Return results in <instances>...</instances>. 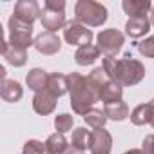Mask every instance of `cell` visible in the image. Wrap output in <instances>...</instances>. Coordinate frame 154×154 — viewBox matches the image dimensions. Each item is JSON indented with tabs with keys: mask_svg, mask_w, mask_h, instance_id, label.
I'll return each mask as SVG.
<instances>
[{
	"mask_svg": "<svg viewBox=\"0 0 154 154\" xmlns=\"http://www.w3.org/2000/svg\"><path fill=\"white\" fill-rule=\"evenodd\" d=\"M69 96H71L72 111L80 116H85L93 109V105L100 100V85L94 84L89 76H84L80 72H71Z\"/></svg>",
	"mask_w": 154,
	"mask_h": 154,
	"instance_id": "obj_1",
	"label": "cell"
},
{
	"mask_svg": "<svg viewBox=\"0 0 154 154\" xmlns=\"http://www.w3.org/2000/svg\"><path fill=\"white\" fill-rule=\"evenodd\" d=\"M102 67L107 78L120 84L122 87H131L140 84L145 78V67L140 60H134L131 54L123 58H103Z\"/></svg>",
	"mask_w": 154,
	"mask_h": 154,
	"instance_id": "obj_2",
	"label": "cell"
},
{
	"mask_svg": "<svg viewBox=\"0 0 154 154\" xmlns=\"http://www.w3.org/2000/svg\"><path fill=\"white\" fill-rule=\"evenodd\" d=\"M74 15L76 22L84 24L85 27H100L107 22V8L94 0H78L74 4Z\"/></svg>",
	"mask_w": 154,
	"mask_h": 154,
	"instance_id": "obj_3",
	"label": "cell"
},
{
	"mask_svg": "<svg viewBox=\"0 0 154 154\" xmlns=\"http://www.w3.org/2000/svg\"><path fill=\"white\" fill-rule=\"evenodd\" d=\"M40 22H42L44 29H47L49 33L63 29L67 26V22H65V2L63 0H45L42 13H40Z\"/></svg>",
	"mask_w": 154,
	"mask_h": 154,
	"instance_id": "obj_4",
	"label": "cell"
},
{
	"mask_svg": "<svg viewBox=\"0 0 154 154\" xmlns=\"http://www.w3.org/2000/svg\"><path fill=\"white\" fill-rule=\"evenodd\" d=\"M98 40V49L105 58H116V54L122 51L125 35L118 29H103L96 36Z\"/></svg>",
	"mask_w": 154,
	"mask_h": 154,
	"instance_id": "obj_5",
	"label": "cell"
},
{
	"mask_svg": "<svg viewBox=\"0 0 154 154\" xmlns=\"http://www.w3.org/2000/svg\"><path fill=\"white\" fill-rule=\"evenodd\" d=\"M8 26H9L8 42L11 45L22 47V49H27L29 45H35V40H33V26L17 20L15 17L9 18V24Z\"/></svg>",
	"mask_w": 154,
	"mask_h": 154,
	"instance_id": "obj_6",
	"label": "cell"
},
{
	"mask_svg": "<svg viewBox=\"0 0 154 154\" xmlns=\"http://www.w3.org/2000/svg\"><path fill=\"white\" fill-rule=\"evenodd\" d=\"M63 40L69 44V45H78V47H84V45H89L91 40H93V31L87 29L84 24L80 22H67V26L63 27Z\"/></svg>",
	"mask_w": 154,
	"mask_h": 154,
	"instance_id": "obj_7",
	"label": "cell"
},
{
	"mask_svg": "<svg viewBox=\"0 0 154 154\" xmlns=\"http://www.w3.org/2000/svg\"><path fill=\"white\" fill-rule=\"evenodd\" d=\"M40 13H42V9L36 0H18L13 9V17L29 26H33V22L36 18H40Z\"/></svg>",
	"mask_w": 154,
	"mask_h": 154,
	"instance_id": "obj_8",
	"label": "cell"
},
{
	"mask_svg": "<svg viewBox=\"0 0 154 154\" xmlns=\"http://www.w3.org/2000/svg\"><path fill=\"white\" fill-rule=\"evenodd\" d=\"M35 49H36L40 54L51 56V54L60 53L62 42H60V38H58L54 33L45 31V33H42V35H38V36L35 38Z\"/></svg>",
	"mask_w": 154,
	"mask_h": 154,
	"instance_id": "obj_9",
	"label": "cell"
},
{
	"mask_svg": "<svg viewBox=\"0 0 154 154\" xmlns=\"http://www.w3.org/2000/svg\"><path fill=\"white\" fill-rule=\"evenodd\" d=\"M112 150V136L109 131L94 129L93 131V141H91V154H111Z\"/></svg>",
	"mask_w": 154,
	"mask_h": 154,
	"instance_id": "obj_10",
	"label": "cell"
},
{
	"mask_svg": "<svg viewBox=\"0 0 154 154\" xmlns=\"http://www.w3.org/2000/svg\"><path fill=\"white\" fill-rule=\"evenodd\" d=\"M56 96L51 94L47 89L45 91H40V93H35V98H33V109L35 112L42 114V116H47L51 114L54 109H56Z\"/></svg>",
	"mask_w": 154,
	"mask_h": 154,
	"instance_id": "obj_11",
	"label": "cell"
},
{
	"mask_svg": "<svg viewBox=\"0 0 154 154\" xmlns=\"http://www.w3.org/2000/svg\"><path fill=\"white\" fill-rule=\"evenodd\" d=\"M150 18L149 17H134V18H129L127 24H125V35L131 36V38H141L149 33L150 29Z\"/></svg>",
	"mask_w": 154,
	"mask_h": 154,
	"instance_id": "obj_12",
	"label": "cell"
},
{
	"mask_svg": "<svg viewBox=\"0 0 154 154\" xmlns=\"http://www.w3.org/2000/svg\"><path fill=\"white\" fill-rule=\"evenodd\" d=\"M2 54H4L6 62L11 63L13 67H22V65H26V62H27V49L15 47V45H11L8 40L2 44Z\"/></svg>",
	"mask_w": 154,
	"mask_h": 154,
	"instance_id": "obj_13",
	"label": "cell"
},
{
	"mask_svg": "<svg viewBox=\"0 0 154 154\" xmlns=\"http://www.w3.org/2000/svg\"><path fill=\"white\" fill-rule=\"evenodd\" d=\"M47 91L54 94L56 98L63 96L69 93V76L62 72H49V82H47Z\"/></svg>",
	"mask_w": 154,
	"mask_h": 154,
	"instance_id": "obj_14",
	"label": "cell"
},
{
	"mask_svg": "<svg viewBox=\"0 0 154 154\" xmlns=\"http://www.w3.org/2000/svg\"><path fill=\"white\" fill-rule=\"evenodd\" d=\"M26 82H27V87L33 89L35 93H40V91H45L47 89V82H49V72H45L44 69H31L26 76Z\"/></svg>",
	"mask_w": 154,
	"mask_h": 154,
	"instance_id": "obj_15",
	"label": "cell"
},
{
	"mask_svg": "<svg viewBox=\"0 0 154 154\" xmlns=\"http://www.w3.org/2000/svg\"><path fill=\"white\" fill-rule=\"evenodd\" d=\"M0 96L9 103H15L24 96V89L17 80H4L0 84Z\"/></svg>",
	"mask_w": 154,
	"mask_h": 154,
	"instance_id": "obj_16",
	"label": "cell"
},
{
	"mask_svg": "<svg viewBox=\"0 0 154 154\" xmlns=\"http://www.w3.org/2000/svg\"><path fill=\"white\" fill-rule=\"evenodd\" d=\"M122 8L129 15V18H134V17H147V13L152 9V4L149 0H123Z\"/></svg>",
	"mask_w": 154,
	"mask_h": 154,
	"instance_id": "obj_17",
	"label": "cell"
},
{
	"mask_svg": "<svg viewBox=\"0 0 154 154\" xmlns=\"http://www.w3.org/2000/svg\"><path fill=\"white\" fill-rule=\"evenodd\" d=\"M100 49H98V45H93V44H89V45H84V47H78L76 49V53H74V60H76V63L78 65H93L98 58H100Z\"/></svg>",
	"mask_w": 154,
	"mask_h": 154,
	"instance_id": "obj_18",
	"label": "cell"
},
{
	"mask_svg": "<svg viewBox=\"0 0 154 154\" xmlns=\"http://www.w3.org/2000/svg\"><path fill=\"white\" fill-rule=\"evenodd\" d=\"M122 94H123V87L112 80H107L102 87H100V100L107 105V103H112V102H120L122 100Z\"/></svg>",
	"mask_w": 154,
	"mask_h": 154,
	"instance_id": "obj_19",
	"label": "cell"
},
{
	"mask_svg": "<svg viewBox=\"0 0 154 154\" xmlns=\"http://www.w3.org/2000/svg\"><path fill=\"white\" fill-rule=\"evenodd\" d=\"M103 112L107 116V120H114V122H123L131 116V111H129V105L125 102H112V103H107L103 107Z\"/></svg>",
	"mask_w": 154,
	"mask_h": 154,
	"instance_id": "obj_20",
	"label": "cell"
},
{
	"mask_svg": "<svg viewBox=\"0 0 154 154\" xmlns=\"http://www.w3.org/2000/svg\"><path fill=\"white\" fill-rule=\"evenodd\" d=\"M91 141H93V131H87L85 127H76L72 131L71 145L85 150V149H91Z\"/></svg>",
	"mask_w": 154,
	"mask_h": 154,
	"instance_id": "obj_21",
	"label": "cell"
},
{
	"mask_svg": "<svg viewBox=\"0 0 154 154\" xmlns=\"http://www.w3.org/2000/svg\"><path fill=\"white\" fill-rule=\"evenodd\" d=\"M150 116H152L150 114V103H141V105L132 109L129 118L134 125H147V123H150Z\"/></svg>",
	"mask_w": 154,
	"mask_h": 154,
	"instance_id": "obj_22",
	"label": "cell"
},
{
	"mask_svg": "<svg viewBox=\"0 0 154 154\" xmlns=\"http://www.w3.org/2000/svg\"><path fill=\"white\" fill-rule=\"evenodd\" d=\"M45 145H47V149H49L51 154H63L65 149L69 147V145H67V140H65V136H63L62 132H54V134H51V136L47 138Z\"/></svg>",
	"mask_w": 154,
	"mask_h": 154,
	"instance_id": "obj_23",
	"label": "cell"
},
{
	"mask_svg": "<svg viewBox=\"0 0 154 154\" xmlns=\"http://www.w3.org/2000/svg\"><path fill=\"white\" fill-rule=\"evenodd\" d=\"M84 120H85V123H87L89 127H93V129H103L105 123H107V116H105V112L100 111V109H94V107L84 116Z\"/></svg>",
	"mask_w": 154,
	"mask_h": 154,
	"instance_id": "obj_24",
	"label": "cell"
},
{
	"mask_svg": "<svg viewBox=\"0 0 154 154\" xmlns=\"http://www.w3.org/2000/svg\"><path fill=\"white\" fill-rule=\"evenodd\" d=\"M22 154H51L47 145L40 140H27L22 147Z\"/></svg>",
	"mask_w": 154,
	"mask_h": 154,
	"instance_id": "obj_25",
	"label": "cell"
},
{
	"mask_svg": "<svg viewBox=\"0 0 154 154\" xmlns=\"http://www.w3.org/2000/svg\"><path fill=\"white\" fill-rule=\"evenodd\" d=\"M72 123H74V118L71 114H65V112L58 114L54 118V129H56V132H62V134H65L67 131H71Z\"/></svg>",
	"mask_w": 154,
	"mask_h": 154,
	"instance_id": "obj_26",
	"label": "cell"
},
{
	"mask_svg": "<svg viewBox=\"0 0 154 154\" xmlns=\"http://www.w3.org/2000/svg\"><path fill=\"white\" fill-rule=\"evenodd\" d=\"M138 51L145 58H154V36H147L143 42L138 44Z\"/></svg>",
	"mask_w": 154,
	"mask_h": 154,
	"instance_id": "obj_27",
	"label": "cell"
},
{
	"mask_svg": "<svg viewBox=\"0 0 154 154\" xmlns=\"http://www.w3.org/2000/svg\"><path fill=\"white\" fill-rule=\"evenodd\" d=\"M141 152H143V154H154V134H149V136L143 138Z\"/></svg>",
	"mask_w": 154,
	"mask_h": 154,
	"instance_id": "obj_28",
	"label": "cell"
},
{
	"mask_svg": "<svg viewBox=\"0 0 154 154\" xmlns=\"http://www.w3.org/2000/svg\"><path fill=\"white\" fill-rule=\"evenodd\" d=\"M63 154H85V150H82V149H78V147H74V145H69V147L65 149Z\"/></svg>",
	"mask_w": 154,
	"mask_h": 154,
	"instance_id": "obj_29",
	"label": "cell"
},
{
	"mask_svg": "<svg viewBox=\"0 0 154 154\" xmlns=\"http://www.w3.org/2000/svg\"><path fill=\"white\" fill-rule=\"evenodd\" d=\"M149 103H150V114H152V116H150V123H149V125L154 129V98H152Z\"/></svg>",
	"mask_w": 154,
	"mask_h": 154,
	"instance_id": "obj_30",
	"label": "cell"
},
{
	"mask_svg": "<svg viewBox=\"0 0 154 154\" xmlns=\"http://www.w3.org/2000/svg\"><path fill=\"white\" fill-rule=\"evenodd\" d=\"M125 154H143V152H141V149H131V150H127Z\"/></svg>",
	"mask_w": 154,
	"mask_h": 154,
	"instance_id": "obj_31",
	"label": "cell"
},
{
	"mask_svg": "<svg viewBox=\"0 0 154 154\" xmlns=\"http://www.w3.org/2000/svg\"><path fill=\"white\" fill-rule=\"evenodd\" d=\"M0 78H2V82L8 80V78H6V67H0Z\"/></svg>",
	"mask_w": 154,
	"mask_h": 154,
	"instance_id": "obj_32",
	"label": "cell"
},
{
	"mask_svg": "<svg viewBox=\"0 0 154 154\" xmlns=\"http://www.w3.org/2000/svg\"><path fill=\"white\" fill-rule=\"evenodd\" d=\"M149 18H150V24L154 26V6H152V9H150V15H149Z\"/></svg>",
	"mask_w": 154,
	"mask_h": 154,
	"instance_id": "obj_33",
	"label": "cell"
}]
</instances>
